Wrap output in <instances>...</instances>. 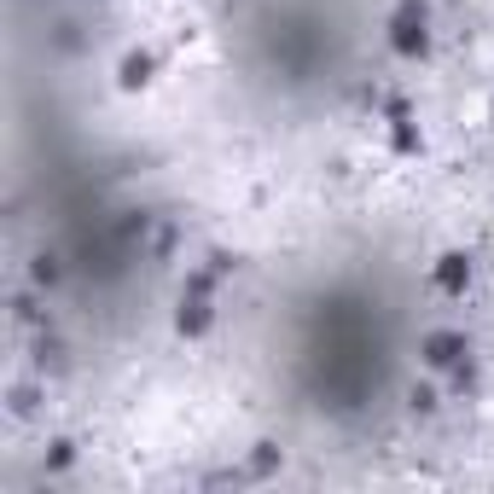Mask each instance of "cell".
Instances as JSON below:
<instances>
[{"instance_id": "cell-2", "label": "cell", "mask_w": 494, "mask_h": 494, "mask_svg": "<svg viewBox=\"0 0 494 494\" xmlns=\"http://www.w3.org/2000/svg\"><path fill=\"white\" fill-rule=\"evenodd\" d=\"M436 285L459 297V291L471 285V262H466V257H442V262H436Z\"/></svg>"}, {"instance_id": "cell-4", "label": "cell", "mask_w": 494, "mask_h": 494, "mask_svg": "<svg viewBox=\"0 0 494 494\" xmlns=\"http://www.w3.org/2000/svg\"><path fill=\"white\" fill-rule=\"evenodd\" d=\"M140 82H152V58L146 53H134L129 65H122V88H140Z\"/></svg>"}, {"instance_id": "cell-3", "label": "cell", "mask_w": 494, "mask_h": 494, "mask_svg": "<svg viewBox=\"0 0 494 494\" xmlns=\"http://www.w3.org/2000/svg\"><path fill=\"white\" fill-rule=\"evenodd\" d=\"M459 355H466V343H459V338H430V366H454Z\"/></svg>"}, {"instance_id": "cell-1", "label": "cell", "mask_w": 494, "mask_h": 494, "mask_svg": "<svg viewBox=\"0 0 494 494\" xmlns=\"http://www.w3.org/2000/svg\"><path fill=\"white\" fill-rule=\"evenodd\" d=\"M395 29V47H402V53H419V47H425V6H419V0H407V6H402V18H395L390 24Z\"/></svg>"}]
</instances>
